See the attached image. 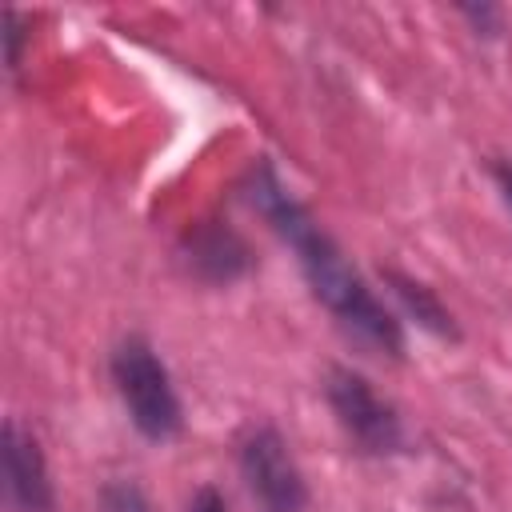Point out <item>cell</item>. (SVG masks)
Listing matches in <instances>:
<instances>
[{
	"instance_id": "5b68a950",
	"label": "cell",
	"mask_w": 512,
	"mask_h": 512,
	"mask_svg": "<svg viewBox=\"0 0 512 512\" xmlns=\"http://www.w3.org/2000/svg\"><path fill=\"white\" fill-rule=\"evenodd\" d=\"M176 260L188 280L204 288H232L244 276L256 272V248L252 240L220 212L200 216L180 228L176 236Z\"/></svg>"
},
{
	"instance_id": "9c48e42d",
	"label": "cell",
	"mask_w": 512,
	"mask_h": 512,
	"mask_svg": "<svg viewBox=\"0 0 512 512\" xmlns=\"http://www.w3.org/2000/svg\"><path fill=\"white\" fill-rule=\"evenodd\" d=\"M0 40H4V68H8V76H16L24 64V48L32 40V20L16 8H4L0 12Z\"/></svg>"
},
{
	"instance_id": "52a82bcc",
	"label": "cell",
	"mask_w": 512,
	"mask_h": 512,
	"mask_svg": "<svg viewBox=\"0 0 512 512\" xmlns=\"http://www.w3.org/2000/svg\"><path fill=\"white\" fill-rule=\"evenodd\" d=\"M376 276H380V284L392 292V300L400 304V312H404L420 332H428V336H436V340H448V344L460 340V324H456L452 308L440 300V292H436L432 284H424L420 276H412V272H404V268H396V264H380Z\"/></svg>"
},
{
	"instance_id": "30bf717a",
	"label": "cell",
	"mask_w": 512,
	"mask_h": 512,
	"mask_svg": "<svg viewBox=\"0 0 512 512\" xmlns=\"http://www.w3.org/2000/svg\"><path fill=\"white\" fill-rule=\"evenodd\" d=\"M456 12L468 20V28L476 32V36H484V40H496L500 32H504V8L500 4H488V0H480V4H456Z\"/></svg>"
},
{
	"instance_id": "7c38bea8",
	"label": "cell",
	"mask_w": 512,
	"mask_h": 512,
	"mask_svg": "<svg viewBox=\"0 0 512 512\" xmlns=\"http://www.w3.org/2000/svg\"><path fill=\"white\" fill-rule=\"evenodd\" d=\"M488 176L496 180L504 204L512 208V156H492V160H488Z\"/></svg>"
},
{
	"instance_id": "8992f818",
	"label": "cell",
	"mask_w": 512,
	"mask_h": 512,
	"mask_svg": "<svg viewBox=\"0 0 512 512\" xmlns=\"http://www.w3.org/2000/svg\"><path fill=\"white\" fill-rule=\"evenodd\" d=\"M0 476L12 512H56V488L40 436L16 416H8L0 428Z\"/></svg>"
},
{
	"instance_id": "6da1fadb",
	"label": "cell",
	"mask_w": 512,
	"mask_h": 512,
	"mask_svg": "<svg viewBox=\"0 0 512 512\" xmlns=\"http://www.w3.org/2000/svg\"><path fill=\"white\" fill-rule=\"evenodd\" d=\"M236 196L296 252L300 276L312 292V300L336 320V328L356 340L360 348L384 356V360H404V324L400 316L372 292V284L356 272V264L344 256V248L324 232V224L312 216V208L284 184L276 164L268 156H256L240 184Z\"/></svg>"
},
{
	"instance_id": "ba28073f",
	"label": "cell",
	"mask_w": 512,
	"mask_h": 512,
	"mask_svg": "<svg viewBox=\"0 0 512 512\" xmlns=\"http://www.w3.org/2000/svg\"><path fill=\"white\" fill-rule=\"evenodd\" d=\"M96 512H156V504L132 476H112L96 492Z\"/></svg>"
},
{
	"instance_id": "8fae6325",
	"label": "cell",
	"mask_w": 512,
	"mask_h": 512,
	"mask_svg": "<svg viewBox=\"0 0 512 512\" xmlns=\"http://www.w3.org/2000/svg\"><path fill=\"white\" fill-rule=\"evenodd\" d=\"M184 512H228V500H224V492L216 484H196L188 504H184Z\"/></svg>"
},
{
	"instance_id": "3957f363",
	"label": "cell",
	"mask_w": 512,
	"mask_h": 512,
	"mask_svg": "<svg viewBox=\"0 0 512 512\" xmlns=\"http://www.w3.org/2000/svg\"><path fill=\"white\" fill-rule=\"evenodd\" d=\"M324 400L340 424V432L348 436V444L360 456H400L408 452V428L396 412L392 400H384L372 380L348 364H328L324 372Z\"/></svg>"
},
{
	"instance_id": "277c9868",
	"label": "cell",
	"mask_w": 512,
	"mask_h": 512,
	"mask_svg": "<svg viewBox=\"0 0 512 512\" xmlns=\"http://www.w3.org/2000/svg\"><path fill=\"white\" fill-rule=\"evenodd\" d=\"M236 468L256 512H308V480L272 420H252L236 436Z\"/></svg>"
},
{
	"instance_id": "7a4b0ae2",
	"label": "cell",
	"mask_w": 512,
	"mask_h": 512,
	"mask_svg": "<svg viewBox=\"0 0 512 512\" xmlns=\"http://www.w3.org/2000/svg\"><path fill=\"white\" fill-rule=\"evenodd\" d=\"M108 376L116 384V396L132 420V428L152 440L168 444L184 432V404L172 384L168 364L160 360L156 344L144 332H128L108 352Z\"/></svg>"
}]
</instances>
